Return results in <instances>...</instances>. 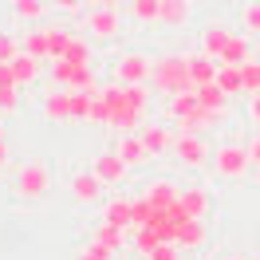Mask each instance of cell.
I'll return each mask as SVG.
<instances>
[{"label":"cell","mask_w":260,"mask_h":260,"mask_svg":"<svg viewBox=\"0 0 260 260\" xmlns=\"http://www.w3.org/2000/svg\"><path fill=\"white\" fill-rule=\"evenodd\" d=\"M248 166H252V158H248V150L237 146V142H221V146L213 150V170H217L221 178H229V181L244 178Z\"/></svg>","instance_id":"cell-3"},{"label":"cell","mask_w":260,"mask_h":260,"mask_svg":"<svg viewBox=\"0 0 260 260\" xmlns=\"http://www.w3.org/2000/svg\"><path fill=\"white\" fill-rule=\"evenodd\" d=\"M178 201L185 205V213H189V217H201V221L213 213V193H209V185H185V189L178 193Z\"/></svg>","instance_id":"cell-11"},{"label":"cell","mask_w":260,"mask_h":260,"mask_svg":"<svg viewBox=\"0 0 260 260\" xmlns=\"http://www.w3.org/2000/svg\"><path fill=\"white\" fill-rule=\"evenodd\" d=\"M12 12H16L20 20L40 24V20H44V12H48V0H12Z\"/></svg>","instance_id":"cell-26"},{"label":"cell","mask_w":260,"mask_h":260,"mask_svg":"<svg viewBox=\"0 0 260 260\" xmlns=\"http://www.w3.org/2000/svg\"><path fill=\"white\" fill-rule=\"evenodd\" d=\"M130 16L138 24H158V0H130Z\"/></svg>","instance_id":"cell-28"},{"label":"cell","mask_w":260,"mask_h":260,"mask_svg":"<svg viewBox=\"0 0 260 260\" xmlns=\"http://www.w3.org/2000/svg\"><path fill=\"white\" fill-rule=\"evenodd\" d=\"M51 185V170L40 158H32V162H24L16 170V178H12V193L24 197V201H36V197H44Z\"/></svg>","instance_id":"cell-2"},{"label":"cell","mask_w":260,"mask_h":260,"mask_svg":"<svg viewBox=\"0 0 260 260\" xmlns=\"http://www.w3.org/2000/svg\"><path fill=\"white\" fill-rule=\"evenodd\" d=\"M178 193H181V189L174 185V181L158 178V181H150V185H146V193H142V197H146L154 209H166V205H174V201H178Z\"/></svg>","instance_id":"cell-19"},{"label":"cell","mask_w":260,"mask_h":260,"mask_svg":"<svg viewBox=\"0 0 260 260\" xmlns=\"http://www.w3.org/2000/svg\"><path fill=\"white\" fill-rule=\"evenodd\" d=\"M40 114H44L48 122H59V126L75 122V114H71V91H67V87H59V91H44V99H40Z\"/></svg>","instance_id":"cell-6"},{"label":"cell","mask_w":260,"mask_h":260,"mask_svg":"<svg viewBox=\"0 0 260 260\" xmlns=\"http://www.w3.org/2000/svg\"><path fill=\"white\" fill-rule=\"evenodd\" d=\"M91 170H95V178L103 181V185H122V181L130 178V166L114 154V146L103 150V154H95V166H91Z\"/></svg>","instance_id":"cell-7"},{"label":"cell","mask_w":260,"mask_h":260,"mask_svg":"<svg viewBox=\"0 0 260 260\" xmlns=\"http://www.w3.org/2000/svg\"><path fill=\"white\" fill-rule=\"evenodd\" d=\"M205 237H209L205 221H201V217H189V221H185V225L178 229L174 244H178V248H201V244H205Z\"/></svg>","instance_id":"cell-18"},{"label":"cell","mask_w":260,"mask_h":260,"mask_svg":"<svg viewBox=\"0 0 260 260\" xmlns=\"http://www.w3.org/2000/svg\"><path fill=\"white\" fill-rule=\"evenodd\" d=\"M150 67L154 59L146 51H126L114 59V83H150Z\"/></svg>","instance_id":"cell-4"},{"label":"cell","mask_w":260,"mask_h":260,"mask_svg":"<svg viewBox=\"0 0 260 260\" xmlns=\"http://www.w3.org/2000/svg\"><path fill=\"white\" fill-rule=\"evenodd\" d=\"M244 59H252V44H248V36H229V44H225V51H221L217 63H237V67H241Z\"/></svg>","instance_id":"cell-21"},{"label":"cell","mask_w":260,"mask_h":260,"mask_svg":"<svg viewBox=\"0 0 260 260\" xmlns=\"http://www.w3.org/2000/svg\"><path fill=\"white\" fill-rule=\"evenodd\" d=\"M225 260H244V256H241V252H233V256H225Z\"/></svg>","instance_id":"cell-41"},{"label":"cell","mask_w":260,"mask_h":260,"mask_svg":"<svg viewBox=\"0 0 260 260\" xmlns=\"http://www.w3.org/2000/svg\"><path fill=\"white\" fill-rule=\"evenodd\" d=\"M75 260H114V248H107L103 241L91 237V244H83L79 252H75Z\"/></svg>","instance_id":"cell-31"},{"label":"cell","mask_w":260,"mask_h":260,"mask_svg":"<svg viewBox=\"0 0 260 260\" xmlns=\"http://www.w3.org/2000/svg\"><path fill=\"white\" fill-rule=\"evenodd\" d=\"M20 48L28 51V55H36V59H51L48 24H36V28H28V32H24V44H20Z\"/></svg>","instance_id":"cell-17"},{"label":"cell","mask_w":260,"mask_h":260,"mask_svg":"<svg viewBox=\"0 0 260 260\" xmlns=\"http://www.w3.org/2000/svg\"><path fill=\"white\" fill-rule=\"evenodd\" d=\"M99 8H118V4H122V0H95Z\"/></svg>","instance_id":"cell-40"},{"label":"cell","mask_w":260,"mask_h":260,"mask_svg":"<svg viewBox=\"0 0 260 260\" xmlns=\"http://www.w3.org/2000/svg\"><path fill=\"white\" fill-rule=\"evenodd\" d=\"M150 87L158 95H178V91H197L189 79V59L185 55H154L150 67Z\"/></svg>","instance_id":"cell-1"},{"label":"cell","mask_w":260,"mask_h":260,"mask_svg":"<svg viewBox=\"0 0 260 260\" xmlns=\"http://www.w3.org/2000/svg\"><path fill=\"white\" fill-rule=\"evenodd\" d=\"M158 244H162V237H158V233H154L150 225H142L138 233H134V252H138V256H150Z\"/></svg>","instance_id":"cell-27"},{"label":"cell","mask_w":260,"mask_h":260,"mask_svg":"<svg viewBox=\"0 0 260 260\" xmlns=\"http://www.w3.org/2000/svg\"><path fill=\"white\" fill-rule=\"evenodd\" d=\"M59 59H67L71 67H91V59H95V51H91V40H83V36H67V48Z\"/></svg>","instance_id":"cell-16"},{"label":"cell","mask_w":260,"mask_h":260,"mask_svg":"<svg viewBox=\"0 0 260 260\" xmlns=\"http://www.w3.org/2000/svg\"><path fill=\"white\" fill-rule=\"evenodd\" d=\"M174 158H178L181 166H189V170L205 166L209 162V142H205V134H178V138H174Z\"/></svg>","instance_id":"cell-5"},{"label":"cell","mask_w":260,"mask_h":260,"mask_svg":"<svg viewBox=\"0 0 260 260\" xmlns=\"http://www.w3.org/2000/svg\"><path fill=\"white\" fill-rule=\"evenodd\" d=\"M244 150H248V158H252V166H260V130L244 142Z\"/></svg>","instance_id":"cell-36"},{"label":"cell","mask_w":260,"mask_h":260,"mask_svg":"<svg viewBox=\"0 0 260 260\" xmlns=\"http://www.w3.org/2000/svg\"><path fill=\"white\" fill-rule=\"evenodd\" d=\"M103 221H111V225H130V201L126 197H114V201H107L103 205Z\"/></svg>","instance_id":"cell-25"},{"label":"cell","mask_w":260,"mask_h":260,"mask_svg":"<svg viewBox=\"0 0 260 260\" xmlns=\"http://www.w3.org/2000/svg\"><path fill=\"white\" fill-rule=\"evenodd\" d=\"M138 134H142V142H146V150L154 158H158V154H174V138H178V134L166 126V122H146Z\"/></svg>","instance_id":"cell-10"},{"label":"cell","mask_w":260,"mask_h":260,"mask_svg":"<svg viewBox=\"0 0 260 260\" xmlns=\"http://www.w3.org/2000/svg\"><path fill=\"white\" fill-rule=\"evenodd\" d=\"M16 111H20V87L0 91V114H16Z\"/></svg>","instance_id":"cell-33"},{"label":"cell","mask_w":260,"mask_h":260,"mask_svg":"<svg viewBox=\"0 0 260 260\" xmlns=\"http://www.w3.org/2000/svg\"><path fill=\"white\" fill-rule=\"evenodd\" d=\"M12 87H20L16 71H12V63H0V91H12Z\"/></svg>","instance_id":"cell-35"},{"label":"cell","mask_w":260,"mask_h":260,"mask_svg":"<svg viewBox=\"0 0 260 260\" xmlns=\"http://www.w3.org/2000/svg\"><path fill=\"white\" fill-rule=\"evenodd\" d=\"M0 138H4V122H0Z\"/></svg>","instance_id":"cell-42"},{"label":"cell","mask_w":260,"mask_h":260,"mask_svg":"<svg viewBox=\"0 0 260 260\" xmlns=\"http://www.w3.org/2000/svg\"><path fill=\"white\" fill-rule=\"evenodd\" d=\"M12 71H16V83H20V87H32V83L44 75V59H36V55H28V51L20 48V55L12 59Z\"/></svg>","instance_id":"cell-15"},{"label":"cell","mask_w":260,"mask_h":260,"mask_svg":"<svg viewBox=\"0 0 260 260\" xmlns=\"http://www.w3.org/2000/svg\"><path fill=\"white\" fill-rule=\"evenodd\" d=\"M122 32V24H118V8H95L91 16H87V36L91 40H118Z\"/></svg>","instance_id":"cell-8"},{"label":"cell","mask_w":260,"mask_h":260,"mask_svg":"<svg viewBox=\"0 0 260 260\" xmlns=\"http://www.w3.org/2000/svg\"><path fill=\"white\" fill-rule=\"evenodd\" d=\"M95 241H103L107 248H126V233H122V225H111V221H99L95 225Z\"/></svg>","instance_id":"cell-24"},{"label":"cell","mask_w":260,"mask_h":260,"mask_svg":"<svg viewBox=\"0 0 260 260\" xmlns=\"http://www.w3.org/2000/svg\"><path fill=\"white\" fill-rule=\"evenodd\" d=\"M241 28H244V36H260V0L241 8Z\"/></svg>","instance_id":"cell-30"},{"label":"cell","mask_w":260,"mask_h":260,"mask_svg":"<svg viewBox=\"0 0 260 260\" xmlns=\"http://www.w3.org/2000/svg\"><path fill=\"white\" fill-rule=\"evenodd\" d=\"M217 87H221L225 95H241V91H244L241 67H237V63H221V67H217Z\"/></svg>","instance_id":"cell-23"},{"label":"cell","mask_w":260,"mask_h":260,"mask_svg":"<svg viewBox=\"0 0 260 260\" xmlns=\"http://www.w3.org/2000/svg\"><path fill=\"white\" fill-rule=\"evenodd\" d=\"M12 162V150H8V142H4V138H0V170H4V166Z\"/></svg>","instance_id":"cell-39"},{"label":"cell","mask_w":260,"mask_h":260,"mask_svg":"<svg viewBox=\"0 0 260 260\" xmlns=\"http://www.w3.org/2000/svg\"><path fill=\"white\" fill-rule=\"evenodd\" d=\"M20 55V40L12 32H0V63H12Z\"/></svg>","instance_id":"cell-32"},{"label":"cell","mask_w":260,"mask_h":260,"mask_svg":"<svg viewBox=\"0 0 260 260\" xmlns=\"http://www.w3.org/2000/svg\"><path fill=\"white\" fill-rule=\"evenodd\" d=\"M142 260H150V256H142Z\"/></svg>","instance_id":"cell-44"},{"label":"cell","mask_w":260,"mask_h":260,"mask_svg":"<svg viewBox=\"0 0 260 260\" xmlns=\"http://www.w3.org/2000/svg\"><path fill=\"white\" fill-rule=\"evenodd\" d=\"M150 260H181V252H178V244H174V241H162L154 252H150Z\"/></svg>","instance_id":"cell-34"},{"label":"cell","mask_w":260,"mask_h":260,"mask_svg":"<svg viewBox=\"0 0 260 260\" xmlns=\"http://www.w3.org/2000/svg\"><path fill=\"white\" fill-rule=\"evenodd\" d=\"M189 0H158V24L162 28H185L189 20Z\"/></svg>","instance_id":"cell-14"},{"label":"cell","mask_w":260,"mask_h":260,"mask_svg":"<svg viewBox=\"0 0 260 260\" xmlns=\"http://www.w3.org/2000/svg\"><path fill=\"white\" fill-rule=\"evenodd\" d=\"M229 36H233V32H229L225 24H205V32H201V51H205V55H213V59H221Z\"/></svg>","instance_id":"cell-20"},{"label":"cell","mask_w":260,"mask_h":260,"mask_svg":"<svg viewBox=\"0 0 260 260\" xmlns=\"http://www.w3.org/2000/svg\"><path fill=\"white\" fill-rule=\"evenodd\" d=\"M189 59V79H193V87H205V83H217V59L213 55H205V51H193V55H185Z\"/></svg>","instance_id":"cell-13"},{"label":"cell","mask_w":260,"mask_h":260,"mask_svg":"<svg viewBox=\"0 0 260 260\" xmlns=\"http://www.w3.org/2000/svg\"><path fill=\"white\" fill-rule=\"evenodd\" d=\"M114 154H118V158H122L130 170H134V166H146L150 158H154V154L146 150V142H142V134H138V130H134V134H118V142H114Z\"/></svg>","instance_id":"cell-9"},{"label":"cell","mask_w":260,"mask_h":260,"mask_svg":"<svg viewBox=\"0 0 260 260\" xmlns=\"http://www.w3.org/2000/svg\"><path fill=\"white\" fill-rule=\"evenodd\" d=\"M51 8H59V12H79L83 8V0H48Z\"/></svg>","instance_id":"cell-37"},{"label":"cell","mask_w":260,"mask_h":260,"mask_svg":"<svg viewBox=\"0 0 260 260\" xmlns=\"http://www.w3.org/2000/svg\"><path fill=\"white\" fill-rule=\"evenodd\" d=\"M103 189H107V185L95 178V170H91V174H75V178H71V197H75L79 205H95L99 197H103Z\"/></svg>","instance_id":"cell-12"},{"label":"cell","mask_w":260,"mask_h":260,"mask_svg":"<svg viewBox=\"0 0 260 260\" xmlns=\"http://www.w3.org/2000/svg\"><path fill=\"white\" fill-rule=\"evenodd\" d=\"M248 122H256V126H260V91H256V95H248Z\"/></svg>","instance_id":"cell-38"},{"label":"cell","mask_w":260,"mask_h":260,"mask_svg":"<svg viewBox=\"0 0 260 260\" xmlns=\"http://www.w3.org/2000/svg\"><path fill=\"white\" fill-rule=\"evenodd\" d=\"M241 83H244V95L260 91V59H244L241 63Z\"/></svg>","instance_id":"cell-29"},{"label":"cell","mask_w":260,"mask_h":260,"mask_svg":"<svg viewBox=\"0 0 260 260\" xmlns=\"http://www.w3.org/2000/svg\"><path fill=\"white\" fill-rule=\"evenodd\" d=\"M229 99H233V95H225L217 83L197 87V103H201V107H209V111H217V114H229Z\"/></svg>","instance_id":"cell-22"},{"label":"cell","mask_w":260,"mask_h":260,"mask_svg":"<svg viewBox=\"0 0 260 260\" xmlns=\"http://www.w3.org/2000/svg\"><path fill=\"white\" fill-rule=\"evenodd\" d=\"M256 181H260V166H256Z\"/></svg>","instance_id":"cell-43"}]
</instances>
